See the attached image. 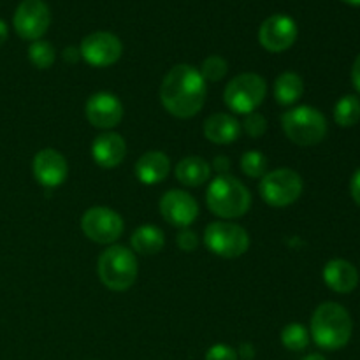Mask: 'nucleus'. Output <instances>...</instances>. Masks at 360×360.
Listing matches in <instances>:
<instances>
[{"instance_id":"nucleus-16","label":"nucleus","mask_w":360,"mask_h":360,"mask_svg":"<svg viewBox=\"0 0 360 360\" xmlns=\"http://www.w3.org/2000/svg\"><path fill=\"white\" fill-rule=\"evenodd\" d=\"M127 153V144L120 134L105 132L101 134L91 144V157L101 167H118Z\"/></svg>"},{"instance_id":"nucleus-27","label":"nucleus","mask_w":360,"mask_h":360,"mask_svg":"<svg viewBox=\"0 0 360 360\" xmlns=\"http://www.w3.org/2000/svg\"><path fill=\"white\" fill-rule=\"evenodd\" d=\"M229 65L225 62V58L221 56L213 55L207 56L206 60L202 62V67L199 69L200 76L204 77V81H211V83H217V81L224 79L225 74H227Z\"/></svg>"},{"instance_id":"nucleus-9","label":"nucleus","mask_w":360,"mask_h":360,"mask_svg":"<svg viewBox=\"0 0 360 360\" xmlns=\"http://www.w3.org/2000/svg\"><path fill=\"white\" fill-rule=\"evenodd\" d=\"M81 229L90 241L98 245H111L123 234V218L111 207L95 206L84 211Z\"/></svg>"},{"instance_id":"nucleus-18","label":"nucleus","mask_w":360,"mask_h":360,"mask_svg":"<svg viewBox=\"0 0 360 360\" xmlns=\"http://www.w3.org/2000/svg\"><path fill=\"white\" fill-rule=\"evenodd\" d=\"M204 136L214 144H231L241 136V123L227 112H214L204 122Z\"/></svg>"},{"instance_id":"nucleus-38","label":"nucleus","mask_w":360,"mask_h":360,"mask_svg":"<svg viewBox=\"0 0 360 360\" xmlns=\"http://www.w3.org/2000/svg\"><path fill=\"white\" fill-rule=\"evenodd\" d=\"M343 2L350 4V6H355V7H360V0H343Z\"/></svg>"},{"instance_id":"nucleus-6","label":"nucleus","mask_w":360,"mask_h":360,"mask_svg":"<svg viewBox=\"0 0 360 360\" xmlns=\"http://www.w3.org/2000/svg\"><path fill=\"white\" fill-rule=\"evenodd\" d=\"M266 79L259 74L245 72L236 76L231 83L225 86L224 101L231 111L238 115H250L257 111L266 98Z\"/></svg>"},{"instance_id":"nucleus-35","label":"nucleus","mask_w":360,"mask_h":360,"mask_svg":"<svg viewBox=\"0 0 360 360\" xmlns=\"http://www.w3.org/2000/svg\"><path fill=\"white\" fill-rule=\"evenodd\" d=\"M253 355H255V348H253V345L243 343L241 347H239L238 357H241V359H245V360H252Z\"/></svg>"},{"instance_id":"nucleus-29","label":"nucleus","mask_w":360,"mask_h":360,"mask_svg":"<svg viewBox=\"0 0 360 360\" xmlns=\"http://www.w3.org/2000/svg\"><path fill=\"white\" fill-rule=\"evenodd\" d=\"M206 360H238V352L229 345H213L206 352Z\"/></svg>"},{"instance_id":"nucleus-33","label":"nucleus","mask_w":360,"mask_h":360,"mask_svg":"<svg viewBox=\"0 0 360 360\" xmlns=\"http://www.w3.org/2000/svg\"><path fill=\"white\" fill-rule=\"evenodd\" d=\"M79 58H81V51L77 48H74V46H69V48L63 49V60H65V62L76 63Z\"/></svg>"},{"instance_id":"nucleus-24","label":"nucleus","mask_w":360,"mask_h":360,"mask_svg":"<svg viewBox=\"0 0 360 360\" xmlns=\"http://www.w3.org/2000/svg\"><path fill=\"white\" fill-rule=\"evenodd\" d=\"M281 343L287 350L292 352H302L308 348L309 345V333L304 326L301 323H288L283 330H281Z\"/></svg>"},{"instance_id":"nucleus-28","label":"nucleus","mask_w":360,"mask_h":360,"mask_svg":"<svg viewBox=\"0 0 360 360\" xmlns=\"http://www.w3.org/2000/svg\"><path fill=\"white\" fill-rule=\"evenodd\" d=\"M241 129H245V132L248 134L250 137H260L267 130V120L264 118L260 112L253 111L250 112V115H246Z\"/></svg>"},{"instance_id":"nucleus-7","label":"nucleus","mask_w":360,"mask_h":360,"mask_svg":"<svg viewBox=\"0 0 360 360\" xmlns=\"http://www.w3.org/2000/svg\"><path fill=\"white\" fill-rule=\"evenodd\" d=\"M204 245L211 253L224 259H238L250 248V236L241 225L213 221L204 231Z\"/></svg>"},{"instance_id":"nucleus-2","label":"nucleus","mask_w":360,"mask_h":360,"mask_svg":"<svg viewBox=\"0 0 360 360\" xmlns=\"http://www.w3.org/2000/svg\"><path fill=\"white\" fill-rule=\"evenodd\" d=\"M354 333V322L338 302H323L311 316V338L322 350L334 352L347 347Z\"/></svg>"},{"instance_id":"nucleus-12","label":"nucleus","mask_w":360,"mask_h":360,"mask_svg":"<svg viewBox=\"0 0 360 360\" xmlns=\"http://www.w3.org/2000/svg\"><path fill=\"white\" fill-rule=\"evenodd\" d=\"M297 39V25L287 14H273L259 30V42L271 53L287 51Z\"/></svg>"},{"instance_id":"nucleus-30","label":"nucleus","mask_w":360,"mask_h":360,"mask_svg":"<svg viewBox=\"0 0 360 360\" xmlns=\"http://www.w3.org/2000/svg\"><path fill=\"white\" fill-rule=\"evenodd\" d=\"M176 243H178V246L183 252H193V250L199 246V238H197L195 232L190 231V229H181L178 238H176Z\"/></svg>"},{"instance_id":"nucleus-14","label":"nucleus","mask_w":360,"mask_h":360,"mask_svg":"<svg viewBox=\"0 0 360 360\" xmlns=\"http://www.w3.org/2000/svg\"><path fill=\"white\" fill-rule=\"evenodd\" d=\"M32 169H34V176L39 185L48 190L62 185L69 174V165H67L65 157L53 148L39 151L34 157Z\"/></svg>"},{"instance_id":"nucleus-11","label":"nucleus","mask_w":360,"mask_h":360,"mask_svg":"<svg viewBox=\"0 0 360 360\" xmlns=\"http://www.w3.org/2000/svg\"><path fill=\"white\" fill-rule=\"evenodd\" d=\"M81 58L94 67H109L120 60L123 53L122 41L111 32H94L81 42Z\"/></svg>"},{"instance_id":"nucleus-17","label":"nucleus","mask_w":360,"mask_h":360,"mask_svg":"<svg viewBox=\"0 0 360 360\" xmlns=\"http://www.w3.org/2000/svg\"><path fill=\"white\" fill-rule=\"evenodd\" d=\"M323 281L336 294H350L359 285V271L348 260H329L323 267Z\"/></svg>"},{"instance_id":"nucleus-23","label":"nucleus","mask_w":360,"mask_h":360,"mask_svg":"<svg viewBox=\"0 0 360 360\" xmlns=\"http://www.w3.org/2000/svg\"><path fill=\"white\" fill-rule=\"evenodd\" d=\"M334 120L340 127H354L360 120V101L355 95H345L334 108Z\"/></svg>"},{"instance_id":"nucleus-21","label":"nucleus","mask_w":360,"mask_h":360,"mask_svg":"<svg viewBox=\"0 0 360 360\" xmlns=\"http://www.w3.org/2000/svg\"><path fill=\"white\" fill-rule=\"evenodd\" d=\"M274 98L281 105H292L304 94V81L295 72H283L274 81Z\"/></svg>"},{"instance_id":"nucleus-26","label":"nucleus","mask_w":360,"mask_h":360,"mask_svg":"<svg viewBox=\"0 0 360 360\" xmlns=\"http://www.w3.org/2000/svg\"><path fill=\"white\" fill-rule=\"evenodd\" d=\"M241 169L248 178H264L267 171V158L262 151L250 150L241 157Z\"/></svg>"},{"instance_id":"nucleus-10","label":"nucleus","mask_w":360,"mask_h":360,"mask_svg":"<svg viewBox=\"0 0 360 360\" xmlns=\"http://www.w3.org/2000/svg\"><path fill=\"white\" fill-rule=\"evenodd\" d=\"M51 13L44 0H23L14 13V30L25 41H39L48 32Z\"/></svg>"},{"instance_id":"nucleus-20","label":"nucleus","mask_w":360,"mask_h":360,"mask_svg":"<svg viewBox=\"0 0 360 360\" xmlns=\"http://www.w3.org/2000/svg\"><path fill=\"white\" fill-rule=\"evenodd\" d=\"M176 178L186 186H200L210 179L211 165L200 157H186L176 165Z\"/></svg>"},{"instance_id":"nucleus-31","label":"nucleus","mask_w":360,"mask_h":360,"mask_svg":"<svg viewBox=\"0 0 360 360\" xmlns=\"http://www.w3.org/2000/svg\"><path fill=\"white\" fill-rule=\"evenodd\" d=\"M350 193H352V199L355 200V204L360 206V169L352 176V181H350Z\"/></svg>"},{"instance_id":"nucleus-15","label":"nucleus","mask_w":360,"mask_h":360,"mask_svg":"<svg viewBox=\"0 0 360 360\" xmlns=\"http://www.w3.org/2000/svg\"><path fill=\"white\" fill-rule=\"evenodd\" d=\"M86 118L97 129H115L123 118V104L115 94L98 91L88 98Z\"/></svg>"},{"instance_id":"nucleus-22","label":"nucleus","mask_w":360,"mask_h":360,"mask_svg":"<svg viewBox=\"0 0 360 360\" xmlns=\"http://www.w3.org/2000/svg\"><path fill=\"white\" fill-rule=\"evenodd\" d=\"M134 252L139 255H155L160 252L165 245L164 232L155 225H141L130 238Z\"/></svg>"},{"instance_id":"nucleus-8","label":"nucleus","mask_w":360,"mask_h":360,"mask_svg":"<svg viewBox=\"0 0 360 360\" xmlns=\"http://www.w3.org/2000/svg\"><path fill=\"white\" fill-rule=\"evenodd\" d=\"M260 197L273 207H287L302 193V178L292 169H276L267 172L259 186Z\"/></svg>"},{"instance_id":"nucleus-19","label":"nucleus","mask_w":360,"mask_h":360,"mask_svg":"<svg viewBox=\"0 0 360 360\" xmlns=\"http://www.w3.org/2000/svg\"><path fill=\"white\" fill-rule=\"evenodd\" d=\"M171 160L162 151H146L136 164V176L144 185H158L167 178Z\"/></svg>"},{"instance_id":"nucleus-13","label":"nucleus","mask_w":360,"mask_h":360,"mask_svg":"<svg viewBox=\"0 0 360 360\" xmlns=\"http://www.w3.org/2000/svg\"><path fill=\"white\" fill-rule=\"evenodd\" d=\"M160 213L167 224L188 229L199 217V204L183 190H169L160 199Z\"/></svg>"},{"instance_id":"nucleus-5","label":"nucleus","mask_w":360,"mask_h":360,"mask_svg":"<svg viewBox=\"0 0 360 360\" xmlns=\"http://www.w3.org/2000/svg\"><path fill=\"white\" fill-rule=\"evenodd\" d=\"M281 125L292 143L299 146H313L326 139L327 120L311 105H299L281 116Z\"/></svg>"},{"instance_id":"nucleus-25","label":"nucleus","mask_w":360,"mask_h":360,"mask_svg":"<svg viewBox=\"0 0 360 360\" xmlns=\"http://www.w3.org/2000/svg\"><path fill=\"white\" fill-rule=\"evenodd\" d=\"M55 48L53 44H49L48 41H34L28 48V58L34 63L37 69H48V67L53 65L55 62Z\"/></svg>"},{"instance_id":"nucleus-36","label":"nucleus","mask_w":360,"mask_h":360,"mask_svg":"<svg viewBox=\"0 0 360 360\" xmlns=\"http://www.w3.org/2000/svg\"><path fill=\"white\" fill-rule=\"evenodd\" d=\"M7 25H6V21H2L0 20V46L4 44V42H6V39H7Z\"/></svg>"},{"instance_id":"nucleus-3","label":"nucleus","mask_w":360,"mask_h":360,"mask_svg":"<svg viewBox=\"0 0 360 360\" xmlns=\"http://www.w3.org/2000/svg\"><path fill=\"white\" fill-rule=\"evenodd\" d=\"M206 202L211 213L229 220L248 213L252 206V195L250 190L234 176L218 174L207 186Z\"/></svg>"},{"instance_id":"nucleus-4","label":"nucleus","mask_w":360,"mask_h":360,"mask_svg":"<svg viewBox=\"0 0 360 360\" xmlns=\"http://www.w3.org/2000/svg\"><path fill=\"white\" fill-rule=\"evenodd\" d=\"M97 271L101 281L109 290H129L136 283L137 273H139L136 253L125 246H109L98 259Z\"/></svg>"},{"instance_id":"nucleus-37","label":"nucleus","mask_w":360,"mask_h":360,"mask_svg":"<svg viewBox=\"0 0 360 360\" xmlns=\"http://www.w3.org/2000/svg\"><path fill=\"white\" fill-rule=\"evenodd\" d=\"M302 360H327V359L323 357V355H320V354H311V355H308V357H304Z\"/></svg>"},{"instance_id":"nucleus-32","label":"nucleus","mask_w":360,"mask_h":360,"mask_svg":"<svg viewBox=\"0 0 360 360\" xmlns=\"http://www.w3.org/2000/svg\"><path fill=\"white\" fill-rule=\"evenodd\" d=\"M213 167L218 174H225L231 169V160L227 157H217L213 160Z\"/></svg>"},{"instance_id":"nucleus-1","label":"nucleus","mask_w":360,"mask_h":360,"mask_svg":"<svg viewBox=\"0 0 360 360\" xmlns=\"http://www.w3.org/2000/svg\"><path fill=\"white\" fill-rule=\"evenodd\" d=\"M206 81L199 69L179 63L164 77L160 86V101L164 108L176 118H192L206 102Z\"/></svg>"},{"instance_id":"nucleus-34","label":"nucleus","mask_w":360,"mask_h":360,"mask_svg":"<svg viewBox=\"0 0 360 360\" xmlns=\"http://www.w3.org/2000/svg\"><path fill=\"white\" fill-rule=\"evenodd\" d=\"M352 83H354L355 90L360 94V55L355 58L354 67H352Z\"/></svg>"}]
</instances>
